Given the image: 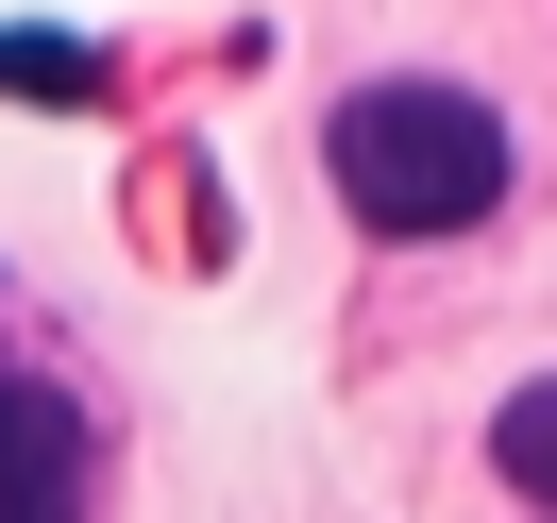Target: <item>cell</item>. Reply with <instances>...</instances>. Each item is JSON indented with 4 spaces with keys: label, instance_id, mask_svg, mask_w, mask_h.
<instances>
[{
    "label": "cell",
    "instance_id": "6da1fadb",
    "mask_svg": "<svg viewBox=\"0 0 557 523\" xmlns=\"http://www.w3.org/2000/svg\"><path fill=\"white\" fill-rule=\"evenodd\" d=\"M321 170H338V203L372 220V237H473L490 203H507V119L473 102V85H355L338 119H321Z\"/></svg>",
    "mask_w": 557,
    "mask_h": 523
},
{
    "label": "cell",
    "instance_id": "7a4b0ae2",
    "mask_svg": "<svg viewBox=\"0 0 557 523\" xmlns=\"http://www.w3.org/2000/svg\"><path fill=\"white\" fill-rule=\"evenodd\" d=\"M0 523H85V406L0 372Z\"/></svg>",
    "mask_w": 557,
    "mask_h": 523
},
{
    "label": "cell",
    "instance_id": "3957f363",
    "mask_svg": "<svg viewBox=\"0 0 557 523\" xmlns=\"http://www.w3.org/2000/svg\"><path fill=\"white\" fill-rule=\"evenodd\" d=\"M490 473H507L523 507H557V372H541V388H507V406H490Z\"/></svg>",
    "mask_w": 557,
    "mask_h": 523
},
{
    "label": "cell",
    "instance_id": "277c9868",
    "mask_svg": "<svg viewBox=\"0 0 557 523\" xmlns=\"http://www.w3.org/2000/svg\"><path fill=\"white\" fill-rule=\"evenodd\" d=\"M0 85L17 102H102V51L85 35H0Z\"/></svg>",
    "mask_w": 557,
    "mask_h": 523
}]
</instances>
